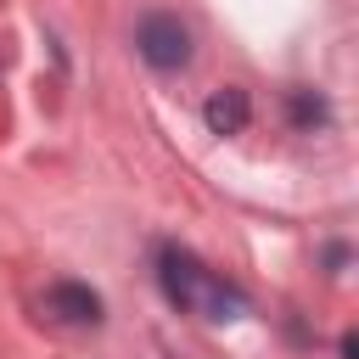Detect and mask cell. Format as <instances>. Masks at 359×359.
Returning <instances> with one entry per match:
<instances>
[{
    "label": "cell",
    "instance_id": "obj_3",
    "mask_svg": "<svg viewBox=\"0 0 359 359\" xmlns=\"http://www.w3.org/2000/svg\"><path fill=\"white\" fill-rule=\"evenodd\" d=\"M45 314H56L62 325H101V297L79 280H56L45 292Z\"/></svg>",
    "mask_w": 359,
    "mask_h": 359
},
{
    "label": "cell",
    "instance_id": "obj_5",
    "mask_svg": "<svg viewBox=\"0 0 359 359\" xmlns=\"http://www.w3.org/2000/svg\"><path fill=\"white\" fill-rule=\"evenodd\" d=\"M286 107H292V123H297V129H314V123H325V118H331V112H325V101H320L314 90H292V95H286Z\"/></svg>",
    "mask_w": 359,
    "mask_h": 359
},
{
    "label": "cell",
    "instance_id": "obj_2",
    "mask_svg": "<svg viewBox=\"0 0 359 359\" xmlns=\"http://www.w3.org/2000/svg\"><path fill=\"white\" fill-rule=\"evenodd\" d=\"M135 50H140L157 73H180V67L191 62V28H185L180 17H168V11H151V17H140V28H135Z\"/></svg>",
    "mask_w": 359,
    "mask_h": 359
},
{
    "label": "cell",
    "instance_id": "obj_6",
    "mask_svg": "<svg viewBox=\"0 0 359 359\" xmlns=\"http://www.w3.org/2000/svg\"><path fill=\"white\" fill-rule=\"evenodd\" d=\"M337 348H342V359H359V337H353V331H342V342H337Z\"/></svg>",
    "mask_w": 359,
    "mask_h": 359
},
{
    "label": "cell",
    "instance_id": "obj_4",
    "mask_svg": "<svg viewBox=\"0 0 359 359\" xmlns=\"http://www.w3.org/2000/svg\"><path fill=\"white\" fill-rule=\"evenodd\" d=\"M247 118H252V101H247V90H241V84L213 90V95H208V107H202V123H208L213 135H241V129H247Z\"/></svg>",
    "mask_w": 359,
    "mask_h": 359
},
{
    "label": "cell",
    "instance_id": "obj_1",
    "mask_svg": "<svg viewBox=\"0 0 359 359\" xmlns=\"http://www.w3.org/2000/svg\"><path fill=\"white\" fill-rule=\"evenodd\" d=\"M157 286H163V297L174 303V309H185V314H202V320H241L247 314V292L241 286H230V280H219L196 252H185V247H157Z\"/></svg>",
    "mask_w": 359,
    "mask_h": 359
}]
</instances>
